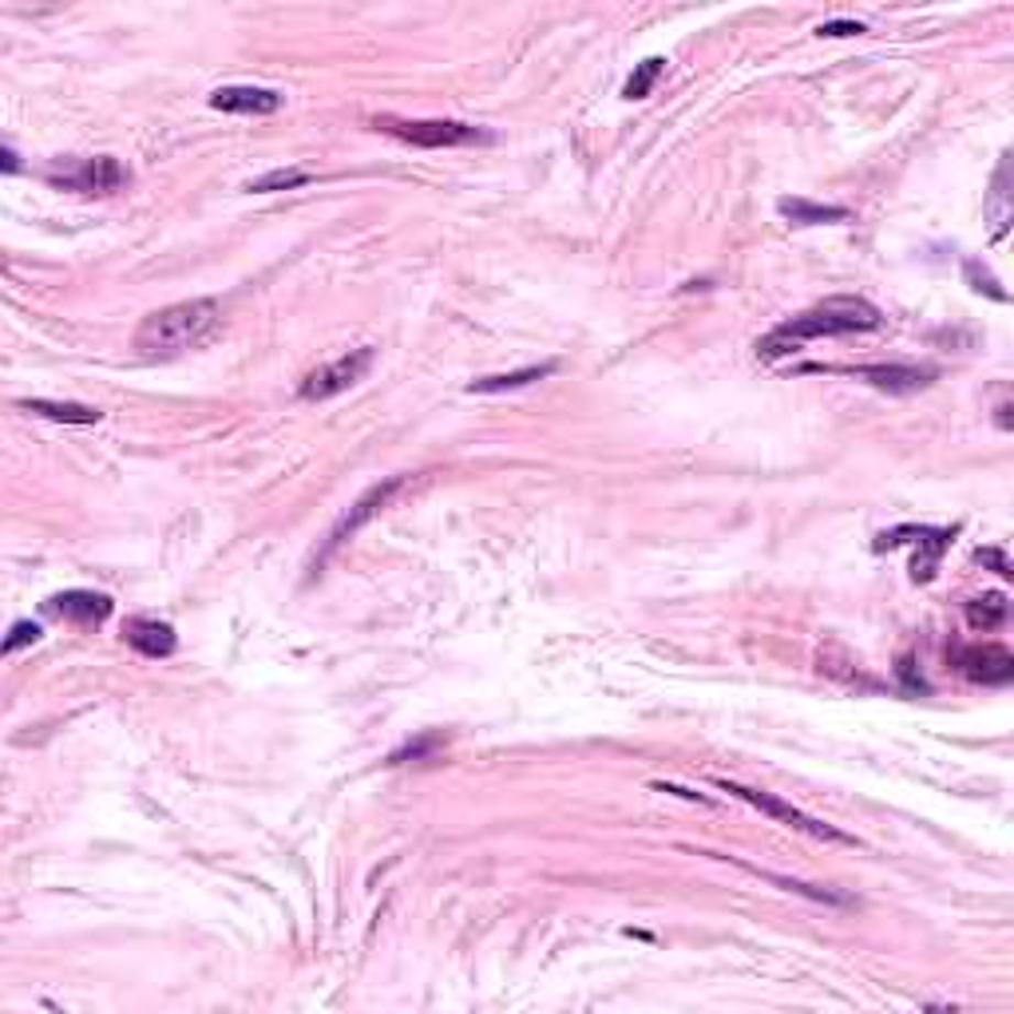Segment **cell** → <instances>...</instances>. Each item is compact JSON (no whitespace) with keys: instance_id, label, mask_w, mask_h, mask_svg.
<instances>
[{"instance_id":"30bf717a","label":"cell","mask_w":1014,"mask_h":1014,"mask_svg":"<svg viewBox=\"0 0 1014 1014\" xmlns=\"http://www.w3.org/2000/svg\"><path fill=\"white\" fill-rule=\"evenodd\" d=\"M956 666L963 678L979 682V686H1006L1014 678V654L999 642L963 646V651H956Z\"/></svg>"},{"instance_id":"7c38bea8","label":"cell","mask_w":1014,"mask_h":1014,"mask_svg":"<svg viewBox=\"0 0 1014 1014\" xmlns=\"http://www.w3.org/2000/svg\"><path fill=\"white\" fill-rule=\"evenodd\" d=\"M210 108L230 116H274L282 108V96L270 88H218L210 96Z\"/></svg>"},{"instance_id":"3957f363","label":"cell","mask_w":1014,"mask_h":1014,"mask_svg":"<svg viewBox=\"0 0 1014 1014\" xmlns=\"http://www.w3.org/2000/svg\"><path fill=\"white\" fill-rule=\"evenodd\" d=\"M373 128L384 135L401 139V143H413L424 151H440V148H472V143H492V135L472 123H460V119H393V116H377Z\"/></svg>"},{"instance_id":"8fae6325","label":"cell","mask_w":1014,"mask_h":1014,"mask_svg":"<svg viewBox=\"0 0 1014 1014\" xmlns=\"http://www.w3.org/2000/svg\"><path fill=\"white\" fill-rule=\"evenodd\" d=\"M44 611L56 614V619H64V622H76V626H99V622L111 614V599L96 591H64V595H52V599L44 602Z\"/></svg>"},{"instance_id":"4fadbf2b","label":"cell","mask_w":1014,"mask_h":1014,"mask_svg":"<svg viewBox=\"0 0 1014 1014\" xmlns=\"http://www.w3.org/2000/svg\"><path fill=\"white\" fill-rule=\"evenodd\" d=\"M123 639H128V646H135L143 658H167L178 646L171 622H159V619H131L128 626H123Z\"/></svg>"},{"instance_id":"484cf974","label":"cell","mask_w":1014,"mask_h":1014,"mask_svg":"<svg viewBox=\"0 0 1014 1014\" xmlns=\"http://www.w3.org/2000/svg\"><path fill=\"white\" fill-rule=\"evenodd\" d=\"M995 413H999V416H995V424H999V428H1003V433H1011V404L1003 401V404H999V408H995Z\"/></svg>"},{"instance_id":"e0dca14e","label":"cell","mask_w":1014,"mask_h":1014,"mask_svg":"<svg viewBox=\"0 0 1014 1014\" xmlns=\"http://www.w3.org/2000/svg\"><path fill=\"white\" fill-rule=\"evenodd\" d=\"M1006 614H1011V607H1006V599L1003 595H979V599H967L963 602V619H967V626L971 631H999L1006 622Z\"/></svg>"},{"instance_id":"44dd1931","label":"cell","mask_w":1014,"mask_h":1014,"mask_svg":"<svg viewBox=\"0 0 1014 1014\" xmlns=\"http://www.w3.org/2000/svg\"><path fill=\"white\" fill-rule=\"evenodd\" d=\"M963 274H967V282H971V290H975V294L995 297V302H1011V297H1006V290L995 282V274H991V270H983L979 262H967Z\"/></svg>"},{"instance_id":"5bb4252c","label":"cell","mask_w":1014,"mask_h":1014,"mask_svg":"<svg viewBox=\"0 0 1014 1014\" xmlns=\"http://www.w3.org/2000/svg\"><path fill=\"white\" fill-rule=\"evenodd\" d=\"M17 408H24V413L32 416H44V421H56V424H99L103 421V413L99 408H91V404H72V401H17Z\"/></svg>"},{"instance_id":"52a82bcc","label":"cell","mask_w":1014,"mask_h":1014,"mask_svg":"<svg viewBox=\"0 0 1014 1014\" xmlns=\"http://www.w3.org/2000/svg\"><path fill=\"white\" fill-rule=\"evenodd\" d=\"M373 357H377L373 345L349 349V353L337 357V361H329V364H321V369H314V373H306V381H302L297 396H302V401H329V396H341L345 389H353V384L373 369Z\"/></svg>"},{"instance_id":"4316f807","label":"cell","mask_w":1014,"mask_h":1014,"mask_svg":"<svg viewBox=\"0 0 1014 1014\" xmlns=\"http://www.w3.org/2000/svg\"><path fill=\"white\" fill-rule=\"evenodd\" d=\"M4 171H9V175H12V171H20V163H17V151H12V148H4Z\"/></svg>"},{"instance_id":"7a4b0ae2","label":"cell","mask_w":1014,"mask_h":1014,"mask_svg":"<svg viewBox=\"0 0 1014 1014\" xmlns=\"http://www.w3.org/2000/svg\"><path fill=\"white\" fill-rule=\"evenodd\" d=\"M222 334V306L215 297H195V302H178V306L155 309L143 317L135 334L139 357L159 361V357H178L190 349H203Z\"/></svg>"},{"instance_id":"ffe728a7","label":"cell","mask_w":1014,"mask_h":1014,"mask_svg":"<svg viewBox=\"0 0 1014 1014\" xmlns=\"http://www.w3.org/2000/svg\"><path fill=\"white\" fill-rule=\"evenodd\" d=\"M306 183H309L306 171L277 167V171H270V175H262V178H250L247 190H250V195H270V190H294V187H306Z\"/></svg>"},{"instance_id":"8992f818","label":"cell","mask_w":1014,"mask_h":1014,"mask_svg":"<svg viewBox=\"0 0 1014 1014\" xmlns=\"http://www.w3.org/2000/svg\"><path fill=\"white\" fill-rule=\"evenodd\" d=\"M956 539V527H924V523H904V527H892L876 539V552L887 547H899V543H916V559H912V579L916 582H931L939 571V559Z\"/></svg>"},{"instance_id":"2e32d148","label":"cell","mask_w":1014,"mask_h":1014,"mask_svg":"<svg viewBox=\"0 0 1014 1014\" xmlns=\"http://www.w3.org/2000/svg\"><path fill=\"white\" fill-rule=\"evenodd\" d=\"M552 373H555V361L527 364V369H515V373L480 377V381L468 384V393H512V389H527V384L543 381V377H552Z\"/></svg>"},{"instance_id":"d6986e66","label":"cell","mask_w":1014,"mask_h":1014,"mask_svg":"<svg viewBox=\"0 0 1014 1014\" xmlns=\"http://www.w3.org/2000/svg\"><path fill=\"white\" fill-rule=\"evenodd\" d=\"M666 76V59L662 56H651V59H642L639 68L631 72V79L622 84V96L626 99H646L654 91V84Z\"/></svg>"},{"instance_id":"7402d4cb","label":"cell","mask_w":1014,"mask_h":1014,"mask_svg":"<svg viewBox=\"0 0 1014 1014\" xmlns=\"http://www.w3.org/2000/svg\"><path fill=\"white\" fill-rule=\"evenodd\" d=\"M40 634H44V631H40L36 622H29V619L17 622V626L9 631V639H4V658H9V654H17V651H24V646H32V642H40Z\"/></svg>"},{"instance_id":"cb8c5ba5","label":"cell","mask_w":1014,"mask_h":1014,"mask_svg":"<svg viewBox=\"0 0 1014 1014\" xmlns=\"http://www.w3.org/2000/svg\"><path fill=\"white\" fill-rule=\"evenodd\" d=\"M820 36H860L864 32V24L860 20H828V24H820Z\"/></svg>"},{"instance_id":"6da1fadb","label":"cell","mask_w":1014,"mask_h":1014,"mask_svg":"<svg viewBox=\"0 0 1014 1014\" xmlns=\"http://www.w3.org/2000/svg\"><path fill=\"white\" fill-rule=\"evenodd\" d=\"M880 326H884V314H880L872 302H864V297H825L820 306L788 317L777 329H768L757 341V357L761 361H777V357H788L793 349H800L805 341L844 337V334H872V329H880Z\"/></svg>"},{"instance_id":"5b68a950","label":"cell","mask_w":1014,"mask_h":1014,"mask_svg":"<svg viewBox=\"0 0 1014 1014\" xmlns=\"http://www.w3.org/2000/svg\"><path fill=\"white\" fill-rule=\"evenodd\" d=\"M713 785H718L721 793H729V797H738V800H745V805H753L757 813H765L768 820H777V825L793 828V832H805V837H813V840H832V844H857V837H848V832H840V828H832V825H825V820L800 813V808L785 805V800L773 797V793H761V788L738 785V781H726V777H718Z\"/></svg>"},{"instance_id":"603a6c76","label":"cell","mask_w":1014,"mask_h":1014,"mask_svg":"<svg viewBox=\"0 0 1014 1014\" xmlns=\"http://www.w3.org/2000/svg\"><path fill=\"white\" fill-rule=\"evenodd\" d=\"M436 745H440V738H424V741H416V745L396 749V753H393L389 761H393V765H401V761H408V757H428V753H433Z\"/></svg>"},{"instance_id":"d4e9b609","label":"cell","mask_w":1014,"mask_h":1014,"mask_svg":"<svg viewBox=\"0 0 1014 1014\" xmlns=\"http://www.w3.org/2000/svg\"><path fill=\"white\" fill-rule=\"evenodd\" d=\"M975 559L986 563V567H995V571L1003 575V579H1011V575H1014V571H1011V559H1006L1003 547H986V552H979Z\"/></svg>"},{"instance_id":"9a60e30c","label":"cell","mask_w":1014,"mask_h":1014,"mask_svg":"<svg viewBox=\"0 0 1014 1014\" xmlns=\"http://www.w3.org/2000/svg\"><path fill=\"white\" fill-rule=\"evenodd\" d=\"M781 215L793 222V227H817V222H848L852 210L848 207H828V203H808V198H781L777 203Z\"/></svg>"},{"instance_id":"277c9868","label":"cell","mask_w":1014,"mask_h":1014,"mask_svg":"<svg viewBox=\"0 0 1014 1014\" xmlns=\"http://www.w3.org/2000/svg\"><path fill=\"white\" fill-rule=\"evenodd\" d=\"M52 187L76 190V195H116L131 183V171L119 163L116 155H96V159H56L44 171Z\"/></svg>"},{"instance_id":"ac0fdd59","label":"cell","mask_w":1014,"mask_h":1014,"mask_svg":"<svg viewBox=\"0 0 1014 1014\" xmlns=\"http://www.w3.org/2000/svg\"><path fill=\"white\" fill-rule=\"evenodd\" d=\"M1006 183H1011V155H1003V163H999L995 190H991V203H986V210H991V222H995V238H1003L1006 235V222H1011V190H1006Z\"/></svg>"},{"instance_id":"9c48e42d","label":"cell","mask_w":1014,"mask_h":1014,"mask_svg":"<svg viewBox=\"0 0 1014 1014\" xmlns=\"http://www.w3.org/2000/svg\"><path fill=\"white\" fill-rule=\"evenodd\" d=\"M828 373H852L860 381H868L880 393H919L927 384L936 381V369L931 364H857V369H828Z\"/></svg>"},{"instance_id":"ba28073f","label":"cell","mask_w":1014,"mask_h":1014,"mask_svg":"<svg viewBox=\"0 0 1014 1014\" xmlns=\"http://www.w3.org/2000/svg\"><path fill=\"white\" fill-rule=\"evenodd\" d=\"M404 488H408V476H389V480L373 483V488H369V492H364L361 500H357L353 508H349V512L341 515V523H337L334 532H329V547H326V552H337L341 543L353 539V535L361 532L364 523L377 520V515H381L384 508H389V503H393L396 495L404 492Z\"/></svg>"}]
</instances>
